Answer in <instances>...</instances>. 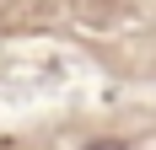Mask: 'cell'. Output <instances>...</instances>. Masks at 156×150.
I'll list each match as a JSON object with an SVG mask.
<instances>
[{
	"mask_svg": "<svg viewBox=\"0 0 156 150\" xmlns=\"http://www.w3.org/2000/svg\"><path fill=\"white\" fill-rule=\"evenodd\" d=\"M81 150H129V139H119V134H97V139H86Z\"/></svg>",
	"mask_w": 156,
	"mask_h": 150,
	"instance_id": "obj_1",
	"label": "cell"
}]
</instances>
